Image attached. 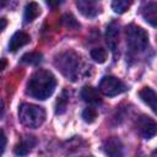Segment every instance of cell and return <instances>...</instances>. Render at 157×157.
<instances>
[{"label":"cell","instance_id":"cell-1","mask_svg":"<svg viewBox=\"0 0 157 157\" xmlns=\"http://www.w3.org/2000/svg\"><path fill=\"white\" fill-rule=\"evenodd\" d=\"M56 87L55 76L48 70H37L27 83V94L36 99L44 101L49 98Z\"/></svg>","mask_w":157,"mask_h":157},{"label":"cell","instance_id":"cell-2","mask_svg":"<svg viewBox=\"0 0 157 157\" xmlns=\"http://www.w3.org/2000/svg\"><path fill=\"white\" fill-rule=\"evenodd\" d=\"M20 123L27 128H39L45 120V110L40 105L32 103H22L18 107Z\"/></svg>","mask_w":157,"mask_h":157},{"label":"cell","instance_id":"cell-3","mask_svg":"<svg viewBox=\"0 0 157 157\" xmlns=\"http://www.w3.org/2000/svg\"><path fill=\"white\" fill-rule=\"evenodd\" d=\"M126 43L128 47L135 52L140 53L144 52L148 45V34L147 32L136 25H129L126 27Z\"/></svg>","mask_w":157,"mask_h":157},{"label":"cell","instance_id":"cell-4","mask_svg":"<svg viewBox=\"0 0 157 157\" xmlns=\"http://www.w3.org/2000/svg\"><path fill=\"white\" fill-rule=\"evenodd\" d=\"M78 58L74 53H64L55 60V65L65 76L71 80H75L78 72Z\"/></svg>","mask_w":157,"mask_h":157},{"label":"cell","instance_id":"cell-5","mask_svg":"<svg viewBox=\"0 0 157 157\" xmlns=\"http://www.w3.org/2000/svg\"><path fill=\"white\" fill-rule=\"evenodd\" d=\"M126 90L125 83L114 76H104L99 82V91L108 97H114Z\"/></svg>","mask_w":157,"mask_h":157},{"label":"cell","instance_id":"cell-6","mask_svg":"<svg viewBox=\"0 0 157 157\" xmlns=\"http://www.w3.org/2000/svg\"><path fill=\"white\" fill-rule=\"evenodd\" d=\"M136 129L144 139H151L157 134V123L147 115H141L136 121Z\"/></svg>","mask_w":157,"mask_h":157},{"label":"cell","instance_id":"cell-7","mask_svg":"<svg viewBox=\"0 0 157 157\" xmlns=\"http://www.w3.org/2000/svg\"><path fill=\"white\" fill-rule=\"evenodd\" d=\"M139 97L141 98L142 102H145L153 113L157 114V93L150 88V87H144L139 92Z\"/></svg>","mask_w":157,"mask_h":157},{"label":"cell","instance_id":"cell-8","mask_svg":"<svg viewBox=\"0 0 157 157\" xmlns=\"http://www.w3.org/2000/svg\"><path fill=\"white\" fill-rule=\"evenodd\" d=\"M29 40H31V38H29V36H28L27 33L18 31V32H16V33L10 38V42H9V50H10V52H16V50H18L20 48H22V47H25L26 44H28Z\"/></svg>","mask_w":157,"mask_h":157},{"label":"cell","instance_id":"cell-9","mask_svg":"<svg viewBox=\"0 0 157 157\" xmlns=\"http://www.w3.org/2000/svg\"><path fill=\"white\" fill-rule=\"evenodd\" d=\"M141 15L148 25H151L153 27H157V2L152 1V2L146 4L142 7Z\"/></svg>","mask_w":157,"mask_h":157},{"label":"cell","instance_id":"cell-10","mask_svg":"<svg viewBox=\"0 0 157 157\" xmlns=\"http://www.w3.org/2000/svg\"><path fill=\"white\" fill-rule=\"evenodd\" d=\"M76 6L86 17H93L98 13V9L92 0H76Z\"/></svg>","mask_w":157,"mask_h":157},{"label":"cell","instance_id":"cell-11","mask_svg":"<svg viewBox=\"0 0 157 157\" xmlns=\"http://www.w3.org/2000/svg\"><path fill=\"white\" fill-rule=\"evenodd\" d=\"M81 98L90 104H101L102 103L98 91L92 86H85L81 90Z\"/></svg>","mask_w":157,"mask_h":157},{"label":"cell","instance_id":"cell-12","mask_svg":"<svg viewBox=\"0 0 157 157\" xmlns=\"http://www.w3.org/2000/svg\"><path fill=\"white\" fill-rule=\"evenodd\" d=\"M103 148H104V152L109 156H119V155H121L123 145H121L120 140H118L117 137H110V139L105 140Z\"/></svg>","mask_w":157,"mask_h":157},{"label":"cell","instance_id":"cell-13","mask_svg":"<svg viewBox=\"0 0 157 157\" xmlns=\"http://www.w3.org/2000/svg\"><path fill=\"white\" fill-rule=\"evenodd\" d=\"M118 34H119V29L118 26L113 22L107 27V32H105V39L108 43V47L110 48L112 52H115L117 45H118Z\"/></svg>","mask_w":157,"mask_h":157},{"label":"cell","instance_id":"cell-14","mask_svg":"<svg viewBox=\"0 0 157 157\" xmlns=\"http://www.w3.org/2000/svg\"><path fill=\"white\" fill-rule=\"evenodd\" d=\"M40 13V7L37 2L34 1H31L26 5L25 7V13H23V18L25 21L28 23V22H32L33 20H36Z\"/></svg>","mask_w":157,"mask_h":157},{"label":"cell","instance_id":"cell-15","mask_svg":"<svg viewBox=\"0 0 157 157\" xmlns=\"http://www.w3.org/2000/svg\"><path fill=\"white\" fill-rule=\"evenodd\" d=\"M132 0H112V9L117 13H124L131 6Z\"/></svg>","mask_w":157,"mask_h":157},{"label":"cell","instance_id":"cell-16","mask_svg":"<svg viewBox=\"0 0 157 157\" xmlns=\"http://www.w3.org/2000/svg\"><path fill=\"white\" fill-rule=\"evenodd\" d=\"M31 139H32V137L29 136L28 140H25V141H21L20 144H17V145L15 146V148H13L15 155H17V156H25V155H27V153L29 152L31 147L34 145V142H32V144L29 142Z\"/></svg>","mask_w":157,"mask_h":157},{"label":"cell","instance_id":"cell-17","mask_svg":"<svg viewBox=\"0 0 157 157\" xmlns=\"http://www.w3.org/2000/svg\"><path fill=\"white\" fill-rule=\"evenodd\" d=\"M21 61L25 64H29V65H37L42 61V54L37 53V52L27 53L21 58Z\"/></svg>","mask_w":157,"mask_h":157},{"label":"cell","instance_id":"cell-18","mask_svg":"<svg viewBox=\"0 0 157 157\" xmlns=\"http://www.w3.org/2000/svg\"><path fill=\"white\" fill-rule=\"evenodd\" d=\"M91 56L98 64H103L107 60V50L103 48H94L91 50Z\"/></svg>","mask_w":157,"mask_h":157},{"label":"cell","instance_id":"cell-19","mask_svg":"<svg viewBox=\"0 0 157 157\" xmlns=\"http://www.w3.org/2000/svg\"><path fill=\"white\" fill-rule=\"evenodd\" d=\"M67 102H69V96L67 93L64 91L61 93V96L58 98L56 101V107H55V113L56 114H63L66 109V105H67Z\"/></svg>","mask_w":157,"mask_h":157},{"label":"cell","instance_id":"cell-20","mask_svg":"<svg viewBox=\"0 0 157 157\" xmlns=\"http://www.w3.org/2000/svg\"><path fill=\"white\" fill-rule=\"evenodd\" d=\"M97 118V110L93 107H88L82 112V119L86 123H93Z\"/></svg>","mask_w":157,"mask_h":157},{"label":"cell","instance_id":"cell-21","mask_svg":"<svg viewBox=\"0 0 157 157\" xmlns=\"http://www.w3.org/2000/svg\"><path fill=\"white\" fill-rule=\"evenodd\" d=\"M61 25H64L67 28H77V27H80V23L71 15H64L61 17Z\"/></svg>","mask_w":157,"mask_h":157},{"label":"cell","instance_id":"cell-22","mask_svg":"<svg viewBox=\"0 0 157 157\" xmlns=\"http://www.w3.org/2000/svg\"><path fill=\"white\" fill-rule=\"evenodd\" d=\"M47 1V4H48V6H50V7H58L59 5H61V2L64 1V0H45Z\"/></svg>","mask_w":157,"mask_h":157},{"label":"cell","instance_id":"cell-23","mask_svg":"<svg viewBox=\"0 0 157 157\" xmlns=\"http://www.w3.org/2000/svg\"><path fill=\"white\" fill-rule=\"evenodd\" d=\"M5 146H6V136H5L4 130H1V153L5 150Z\"/></svg>","mask_w":157,"mask_h":157},{"label":"cell","instance_id":"cell-24","mask_svg":"<svg viewBox=\"0 0 157 157\" xmlns=\"http://www.w3.org/2000/svg\"><path fill=\"white\" fill-rule=\"evenodd\" d=\"M6 27V20L5 18H1V31H4Z\"/></svg>","mask_w":157,"mask_h":157},{"label":"cell","instance_id":"cell-25","mask_svg":"<svg viewBox=\"0 0 157 157\" xmlns=\"http://www.w3.org/2000/svg\"><path fill=\"white\" fill-rule=\"evenodd\" d=\"M5 65H6V63H5V59H2V67H1V69H5Z\"/></svg>","mask_w":157,"mask_h":157},{"label":"cell","instance_id":"cell-26","mask_svg":"<svg viewBox=\"0 0 157 157\" xmlns=\"http://www.w3.org/2000/svg\"><path fill=\"white\" fill-rule=\"evenodd\" d=\"M152 155H153V156H157V148H156V150L152 152Z\"/></svg>","mask_w":157,"mask_h":157}]
</instances>
